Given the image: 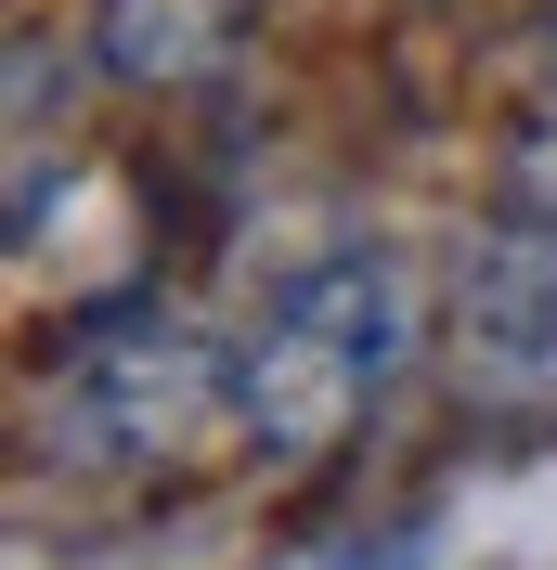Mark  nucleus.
<instances>
[{"label":"nucleus","instance_id":"1","mask_svg":"<svg viewBox=\"0 0 557 570\" xmlns=\"http://www.w3.org/2000/svg\"><path fill=\"white\" fill-rule=\"evenodd\" d=\"M402 337H416V312H402V273L377 247H338L312 273H285L260 298V324H246V351H234L246 441L273 466H324L377 415V390L402 376Z\"/></svg>","mask_w":557,"mask_h":570},{"label":"nucleus","instance_id":"2","mask_svg":"<svg viewBox=\"0 0 557 570\" xmlns=\"http://www.w3.org/2000/svg\"><path fill=\"white\" fill-rule=\"evenodd\" d=\"M234 402V351H208V324L169 298H105L78 324L66 376L39 402V454L52 466H169L208 441V415Z\"/></svg>","mask_w":557,"mask_h":570},{"label":"nucleus","instance_id":"3","mask_svg":"<svg viewBox=\"0 0 557 570\" xmlns=\"http://www.w3.org/2000/svg\"><path fill=\"white\" fill-rule=\"evenodd\" d=\"M441 376L480 428H557V220L492 208L453 247Z\"/></svg>","mask_w":557,"mask_h":570},{"label":"nucleus","instance_id":"4","mask_svg":"<svg viewBox=\"0 0 557 570\" xmlns=\"http://www.w3.org/2000/svg\"><path fill=\"white\" fill-rule=\"evenodd\" d=\"M91 66L117 91H221L246 66V0H91Z\"/></svg>","mask_w":557,"mask_h":570}]
</instances>
